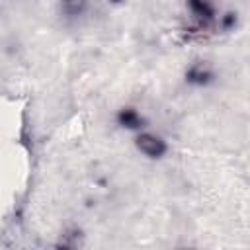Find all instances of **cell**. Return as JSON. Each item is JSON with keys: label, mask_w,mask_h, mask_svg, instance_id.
Instances as JSON below:
<instances>
[{"label": "cell", "mask_w": 250, "mask_h": 250, "mask_svg": "<svg viewBox=\"0 0 250 250\" xmlns=\"http://www.w3.org/2000/svg\"><path fill=\"white\" fill-rule=\"evenodd\" d=\"M119 121H121L123 125H127V127H139V123H141L139 115H137L133 109H123V111L119 113Z\"/></svg>", "instance_id": "2"}, {"label": "cell", "mask_w": 250, "mask_h": 250, "mask_svg": "<svg viewBox=\"0 0 250 250\" xmlns=\"http://www.w3.org/2000/svg\"><path fill=\"white\" fill-rule=\"evenodd\" d=\"M137 145H139V148L145 152V154H148V156H160L162 152H164V143L160 141V139H156V137H152V135H141L139 139H137Z\"/></svg>", "instance_id": "1"}]
</instances>
